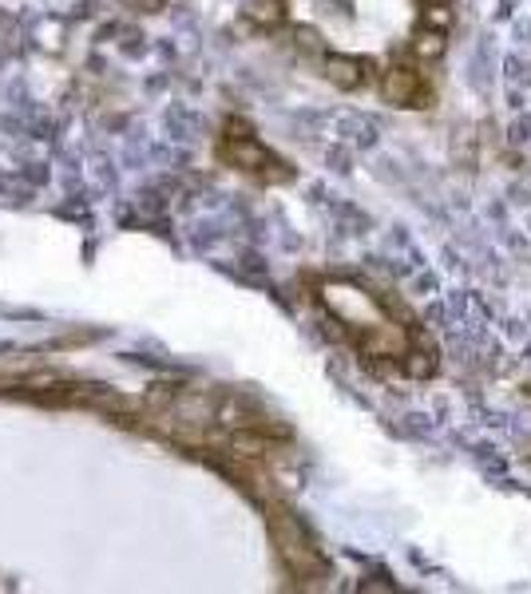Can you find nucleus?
Listing matches in <instances>:
<instances>
[{
  "label": "nucleus",
  "mask_w": 531,
  "mask_h": 594,
  "mask_svg": "<svg viewBox=\"0 0 531 594\" xmlns=\"http://www.w3.org/2000/svg\"><path fill=\"white\" fill-rule=\"evenodd\" d=\"M222 159H226L230 167H238V171L262 179V183H286V179H290V167H286L274 151H266V147L250 135V127H246L242 119H230V123H226Z\"/></svg>",
  "instance_id": "1"
},
{
  "label": "nucleus",
  "mask_w": 531,
  "mask_h": 594,
  "mask_svg": "<svg viewBox=\"0 0 531 594\" xmlns=\"http://www.w3.org/2000/svg\"><path fill=\"white\" fill-rule=\"evenodd\" d=\"M270 523H274L278 551H282V559H286V567H290L294 575H318V571H325L321 555L310 547V539L302 535V527H298L286 511H274V515H270Z\"/></svg>",
  "instance_id": "2"
},
{
  "label": "nucleus",
  "mask_w": 531,
  "mask_h": 594,
  "mask_svg": "<svg viewBox=\"0 0 531 594\" xmlns=\"http://www.w3.org/2000/svg\"><path fill=\"white\" fill-rule=\"evenodd\" d=\"M381 92H385L389 103H397V107H428L425 80L413 68H389L385 80H381Z\"/></svg>",
  "instance_id": "3"
},
{
  "label": "nucleus",
  "mask_w": 531,
  "mask_h": 594,
  "mask_svg": "<svg viewBox=\"0 0 531 594\" xmlns=\"http://www.w3.org/2000/svg\"><path fill=\"white\" fill-rule=\"evenodd\" d=\"M369 60H357V56H329L325 60V76L329 84H337L341 92H357L365 80H369Z\"/></svg>",
  "instance_id": "4"
},
{
  "label": "nucleus",
  "mask_w": 531,
  "mask_h": 594,
  "mask_svg": "<svg viewBox=\"0 0 531 594\" xmlns=\"http://www.w3.org/2000/svg\"><path fill=\"white\" fill-rule=\"evenodd\" d=\"M444 32H436V28H425V32H417V40H413V52L421 56V60H440L444 56Z\"/></svg>",
  "instance_id": "5"
},
{
  "label": "nucleus",
  "mask_w": 531,
  "mask_h": 594,
  "mask_svg": "<svg viewBox=\"0 0 531 594\" xmlns=\"http://www.w3.org/2000/svg\"><path fill=\"white\" fill-rule=\"evenodd\" d=\"M452 8H448V0H428L425 4V28H436V32H448L452 28Z\"/></svg>",
  "instance_id": "6"
},
{
  "label": "nucleus",
  "mask_w": 531,
  "mask_h": 594,
  "mask_svg": "<svg viewBox=\"0 0 531 594\" xmlns=\"http://www.w3.org/2000/svg\"><path fill=\"white\" fill-rule=\"evenodd\" d=\"M250 16H254V20H266V24H274L282 12H278V4H274V0H254V4H250Z\"/></svg>",
  "instance_id": "7"
},
{
  "label": "nucleus",
  "mask_w": 531,
  "mask_h": 594,
  "mask_svg": "<svg viewBox=\"0 0 531 594\" xmlns=\"http://www.w3.org/2000/svg\"><path fill=\"white\" fill-rule=\"evenodd\" d=\"M432 369H436V361H432V357H425V353H413V361H409V373H413V377H428Z\"/></svg>",
  "instance_id": "8"
}]
</instances>
